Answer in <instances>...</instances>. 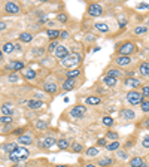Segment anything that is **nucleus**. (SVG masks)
<instances>
[{
    "mask_svg": "<svg viewBox=\"0 0 149 167\" xmlns=\"http://www.w3.org/2000/svg\"><path fill=\"white\" fill-rule=\"evenodd\" d=\"M78 75H81V69H70V70H67V73H66L67 79H73Z\"/></svg>",
    "mask_w": 149,
    "mask_h": 167,
    "instance_id": "24",
    "label": "nucleus"
},
{
    "mask_svg": "<svg viewBox=\"0 0 149 167\" xmlns=\"http://www.w3.org/2000/svg\"><path fill=\"white\" fill-rule=\"evenodd\" d=\"M115 63H116L118 66H121V67H125V66L131 64V58H130V57H125V55H119V57H116Z\"/></svg>",
    "mask_w": 149,
    "mask_h": 167,
    "instance_id": "12",
    "label": "nucleus"
},
{
    "mask_svg": "<svg viewBox=\"0 0 149 167\" xmlns=\"http://www.w3.org/2000/svg\"><path fill=\"white\" fill-rule=\"evenodd\" d=\"M140 108H142L143 112H149V100H145V102L140 105Z\"/></svg>",
    "mask_w": 149,
    "mask_h": 167,
    "instance_id": "43",
    "label": "nucleus"
},
{
    "mask_svg": "<svg viewBox=\"0 0 149 167\" xmlns=\"http://www.w3.org/2000/svg\"><path fill=\"white\" fill-rule=\"evenodd\" d=\"M46 36L49 38V39H52V41H55L57 38H60L61 36V32L60 30H46Z\"/></svg>",
    "mask_w": 149,
    "mask_h": 167,
    "instance_id": "18",
    "label": "nucleus"
},
{
    "mask_svg": "<svg viewBox=\"0 0 149 167\" xmlns=\"http://www.w3.org/2000/svg\"><path fill=\"white\" fill-rule=\"evenodd\" d=\"M57 20H58V21H61V23H66V21H67V15H66V14H58Z\"/></svg>",
    "mask_w": 149,
    "mask_h": 167,
    "instance_id": "45",
    "label": "nucleus"
},
{
    "mask_svg": "<svg viewBox=\"0 0 149 167\" xmlns=\"http://www.w3.org/2000/svg\"><path fill=\"white\" fill-rule=\"evenodd\" d=\"M42 52H43V49H42V48H36V51H35V54H36V55L42 54Z\"/></svg>",
    "mask_w": 149,
    "mask_h": 167,
    "instance_id": "52",
    "label": "nucleus"
},
{
    "mask_svg": "<svg viewBox=\"0 0 149 167\" xmlns=\"http://www.w3.org/2000/svg\"><path fill=\"white\" fill-rule=\"evenodd\" d=\"M139 70H140V75H142V76H148L149 78V63L148 61L142 63V64L139 66Z\"/></svg>",
    "mask_w": 149,
    "mask_h": 167,
    "instance_id": "17",
    "label": "nucleus"
},
{
    "mask_svg": "<svg viewBox=\"0 0 149 167\" xmlns=\"http://www.w3.org/2000/svg\"><path fill=\"white\" fill-rule=\"evenodd\" d=\"M142 96H143V97H149V85H143V88H142Z\"/></svg>",
    "mask_w": 149,
    "mask_h": 167,
    "instance_id": "44",
    "label": "nucleus"
},
{
    "mask_svg": "<svg viewBox=\"0 0 149 167\" xmlns=\"http://www.w3.org/2000/svg\"><path fill=\"white\" fill-rule=\"evenodd\" d=\"M39 145H40V148H51V146L57 145V140L54 137H45L39 142Z\"/></svg>",
    "mask_w": 149,
    "mask_h": 167,
    "instance_id": "11",
    "label": "nucleus"
},
{
    "mask_svg": "<svg viewBox=\"0 0 149 167\" xmlns=\"http://www.w3.org/2000/svg\"><path fill=\"white\" fill-rule=\"evenodd\" d=\"M94 27H96L99 32H102V33H108V32H109V26H108L106 23H97V24H94Z\"/></svg>",
    "mask_w": 149,
    "mask_h": 167,
    "instance_id": "21",
    "label": "nucleus"
},
{
    "mask_svg": "<svg viewBox=\"0 0 149 167\" xmlns=\"http://www.w3.org/2000/svg\"><path fill=\"white\" fill-rule=\"evenodd\" d=\"M15 167H24V164H17Z\"/></svg>",
    "mask_w": 149,
    "mask_h": 167,
    "instance_id": "56",
    "label": "nucleus"
},
{
    "mask_svg": "<svg viewBox=\"0 0 149 167\" xmlns=\"http://www.w3.org/2000/svg\"><path fill=\"white\" fill-rule=\"evenodd\" d=\"M103 82H105V85H108V87H115L116 82H118V79L109 78V76H105V78H103Z\"/></svg>",
    "mask_w": 149,
    "mask_h": 167,
    "instance_id": "31",
    "label": "nucleus"
},
{
    "mask_svg": "<svg viewBox=\"0 0 149 167\" xmlns=\"http://www.w3.org/2000/svg\"><path fill=\"white\" fill-rule=\"evenodd\" d=\"M82 149H84V146H82L81 143H73V145H72V151H73V152H81Z\"/></svg>",
    "mask_w": 149,
    "mask_h": 167,
    "instance_id": "38",
    "label": "nucleus"
},
{
    "mask_svg": "<svg viewBox=\"0 0 149 167\" xmlns=\"http://www.w3.org/2000/svg\"><path fill=\"white\" fill-rule=\"evenodd\" d=\"M24 131V128H18V130H15L14 131V134H18V136H21V133Z\"/></svg>",
    "mask_w": 149,
    "mask_h": 167,
    "instance_id": "51",
    "label": "nucleus"
},
{
    "mask_svg": "<svg viewBox=\"0 0 149 167\" xmlns=\"http://www.w3.org/2000/svg\"><path fill=\"white\" fill-rule=\"evenodd\" d=\"M27 105H29L30 109H40V108L45 106V103H43V102H39V100H30Z\"/></svg>",
    "mask_w": 149,
    "mask_h": 167,
    "instance_id": "20",
    "label": "nucleus"
},
{
    "mask_svg": "<svg viewBox=\"0 0 149 167\" xmlns=\"http://www.w3.org/2000/svg\"><path fill=\"white\" fill-rule=\"evenodd\" d=\"M125 85H128V87H131V88H137V87H140L142 84L139 79H134V78H127L125 79Z\"/></svg>",
    "mask_w": 149,
    "mask_h": 167,
    "instance_id": "19",
    "label": "nucleus"
},
{
    "mask_svg": "<svg viewBox=\"0 0 149 167\" xmlns=\"http://www.w3.org/2000/svg\"><path fill=\"white\" fill-rule=\"evenodd\" d=\"M85 154H87V157H96L99 154V149L97 148H88Z\"/></svg>",
    "mask_w": 149,
    "mask_h": 167,
    "instance_id": "34",
    "label": "nucleus"
},
{
    "mask_svg": "<svg viewBox=\"0 0 149 167\" xmlns=\"http://www.w3.org/2000/svg\"><path fill=\"white\" fill-rule=\"evenodd\" d=\"M148 32V27H145V26H140V27H136L134 29V33L136 35H145Z\"/></svg>",
    "mask_w": 149,
    "mask_h": 167,
    "instance_id": "35",
    "label": "nucleus"
},
{
    "mask_svg": "<svg viewBox=\"0 0 149 167\" xmlns=\"http://www.w3.org/2000/svg\"><path fill=\"white\" fill-rule=\"evenodd\" d=\"M106 137H109L112 140H118V133H116V131H108Z\"/></svg>",
    "mask_w": 149,
    "mask_h": 167,
    "instance_id": "40",
    "label": "nucleus"
},
{
    "mask_svg": "<svg viewBox=\"0 0 149 167\" xmlns=\"http://www.w3.org/2000/svg\"><path fill=\"white\" fill-rule=\"evenodd\" d=\"M118 155H119V158H127V155L124 152H118Z\"/></svg>",
    "mask_w": 149,
    "mask_h": 167,
    "instance_id": "53",
    "label": "nucleus"
},
{
    "mask_svg": "<svg viewBox=\"0 0 149 167\" xmlns=\"http://www.w3.org/2000/svg\"><path fill=\"white\" fill-rule=\"evenodd\" d=\"M46 127H48V124L45 121H37L36 123V128H39V130H45Z\"/></svg>",
    "mask_w": 149,
    "mask_h": 167,
    "instance_id": "42",
    "label": "nucleus"
},
{
    "mask_svg": "<svg viewBox=\"0 0 149 167\" xmlns=\"http://www.w3.org/2000/svg\"><path fill=\"white\" fill-rule=\"evenodd\" d=\"M57 145H58L60 149H67V148H69V142H67L66 139H60V140L57 142Z\"/></svg>",
    "mask_w": 149,
    "mask_h": 167,
    "instance_id": "33",
    "label": "nucleus"
},
{
    "mask_svg": "<svg viewBox=\"0 0 149 167\" xmlns=\"http://www.w3.org/2000/svg\"><path fill=\"white\" fill-rule=\"evenodd\" d=\"M137 8H139V9H148L149 5H146V3H142V5H139Z\"/></svg>",
    "mask_w": 149,
    "mask_h": 167,
    "instance_id": "50",
    "label": "nucleus"
},
{
    "mask_svg": "<svg viewBox=\"0 0 149 167\" xmlns=\"http://www.w3.org/2000/svg\"><path fill=\"white\" fill-rule=\"evenodd\" d=\"M58 46H60V45H58V42H57V41H52L51 43H49V46H48V51H52V52H54V51H55Z\"/></svg>",
    "mask_w": 149,
    "mask_h": 167,
    "instance_id": "37",
    "label": "nucleus"
},
{
    "mask_svg": "<svg viewBox=\"0 0 149 167\" xmlns=\"http://www.w3.org/2000/svg\"><path fill=\"white\" fill-rule=\"evenodd\" d=\"M87 103H88V105H100V103H102V99H100V97H96V96H91V97H87Z\"/></svg>",
    "mask_w": 149,
    "mask_h": 167,
    "instance_id": "28",
    "label": "nucleus"
},
{
    "mask_svg": "<svg viewBox=\"0 0 149 167\" xmlns=\"http://www.w3.org/2000/svg\"><path fill=\"white\" fill-rule=\"evenodd\" d=\"M85 167H97V166H94V164H87Z\"/></svg>",
    "mask_w": 149,
    "mask_h": 167,
    "instance_id": "55",
    "label": "nucleus"
},
{
    "mask_svg": "<svg viewBox=\"0 0 149 167\" xmlns=\"http://www.w3.org/2000/svg\"><path fill=\"white\" fill-rule=\"evenodd\" d=\"M146 24H148V26H149V18H148V21H146Z\"/></svg>",
    "mask_w": 149,
    "mask_h": 167,
    "instance_id": "58",
    "label": "nucleus"
},
{
    "mask_svg": "<svg viewBox=\"0 0 149 167\" xmlns=\"http://www.w3.org/2000/svg\"><path fill=\"white\" fill-rule=\"evenodd\" d=\"M81 61H82V57H81V54H78V52H72V54H70V55H67L64 60H61V64L70 70L72 67L78 66Z\"/></svg>",
    "mask_w": 149,
    "mask_h": 167,
    "instance_id": "1",
    "label": "nucleus"
},
{
    "mask_svg": "<svg viewBox=\"0 0 149 167\" xmlns=\"http://www.w3.org/2000/svg\"><path fill=\"white\" fill-rule=\"evenodd\" d=\"M130 167H148V164L145 163V160L142 157H134L130 161Z\"/></svg>",
    "mask_w": 149,
    "mask_h": 167,
    "instance_id": "13",
    "label": "nucleus"
},
{
    "mask_svg": "<svg viewBox=\"0 0 149 167\" xmlns=\"http://www.w3.org/2000/svg\"><path fill=\"white\" fill-rule=\"evenodd\" d=\"M88 14L91 17H100L103 14V8L100 5H97V3H93V5L88 6Z\"/></svg>",
    "mask_w": 149,
    "mask_h": 167,
    "instance_id": "5",
    "label": "nucleus"
},
{
    "mask_svg": "<svg viewBox=\"0 0 149 167\" xmlns=\"http://www.w3.org/2000/svg\"><path fill=\"white\" fill-rule=\"evenodd\" d=\"M8 81H9V82H18V81H20V78H18V75H15V73H12V75H9V76H8Z\"/></svg>",
    "mask_w": 149,
    "mask_h": 167,
    "instance_id": "41",
    "label": "nucleus"
},
{
    "mask_svg": "<svg viewBox=\"0 0 149 167\" xmlns=\"http://www.w3.org/2000/svg\"><path fill=\"white\" fill-rule=\"evenodd\" d=\"M54 55H55L57 58H61V60H64V58H66L67 55H70V54H69V49H67L66 46H61V45H60V46H58V48L54 51Z\"/></svg>",
    "mask_w": 149,
    "mask_h": 167,
    "instance_id": "9",
    "label": "nucleus"
},
{
    "mask_svg": "<svg viewBox=\"0 0 149 167\" xmlns=\"http://www.w3.org/2000/svg\"><path fill=\"white\" fill-rule=\"evenodd\" d=\"M74 88V81L73 79H66L64 84H63V90L64 91H72Z\"/></svg>",
    "mask_w": 149,
    "mask_h": 167,
    "instance_id": "22",
    "label": "nucleus"
},
{
    "mask_svg": "<svg viewBox=\"0 0 149 167\" xmlns=\"http://www.w3.org/2000/svg\"><path fill=\"white\" fill-rule=\"evenodd\" d=\"M103 124L106 125V127H112L113 125V120H112L111 117H105L103 118Z\"/></svg>",
    "mask_w": 149,
    "mask_h": 167,
    "instance_id": "39",
    "label": "nucleus"
},
{
    "mask_svg": "<svg viewBox=\"0 0 149 167\" xmlns=\"http://www.w3.org/2000/svg\"><path fill=\"white\" fill-rule=\"evenodd\" d=\"M85 112H87L85 106H81V105H78V106H74L73 109L70 111V115H72L73 118H82V117L85 115Z\"/></svg>",
    "mask_w": 149,
    "mask_h": 167,
    "instance_id": "7",
    "label": "nucleus"
},
{
    "mask_svg": "<svg viewBox=\"0 0 149 167\" xmlns=\"http://www.w3.org/2000/svg\"><path fill=\"white\" fill-rule=\"evenodd\" d=\"M18 143L20 145H32L33 143V134L32 133H23L18 136Z\"/></svg>",
    "mask_w": 149,
    "mask_h": 167,
    "instance_id": "6",
    "label": "nucleus"
},
{
    "mask_svg": "<svg viewBox=\"0 0 149 167\" xmlns=\"http://www.w3.org/2000/svg\"><path fill=\"white\" fill-rule=\"evenodd\" d=\"M8 69H9V70H14V72H20V70L24 69V63H23V61H18V60H14V61H11V63L8 64Z\"/></svg>",
    "mask_w": 149,
    "mask_h": 167,
    "instance_id": "10",
    "label": "nucleus"
},
{
    "mask_svg": "<svg viewBox=\"0 0 149 167\" xmlns=\"http://www.w3.org/2000/svg\"><path fill=\"white\" fill-rule=\"evenodd\" d=\"M12 114H14V109H12L11 105H3V106H2V115H9V117H12Z\"/></svg>",
    "mask_w": 149,
    "mask_h": 167,
    "instance_id": "23",
    "label": "nucleus"
},
{
    "mask_svg": "<svg viewBox=\"0 0 149 167\" xmlns=\"http://www.w3.org/2000/svg\"><path fill=\"white\" fill-rule=\"evenodd\" d=\"M60 38H61V39H67V38H69V33H67V32H61V36H60Z\"/></svg>",
    "mask_w": 149,
    "mask_h": 167,
    "instance_id": "49",
    "label": "nucleus"
},
{
    "mask_svg": "<svg viewBox=\"0 0 149 167\" xmlns=\"http://www.w3.org/2000/svg\"><path fill=\"white\" fill-rule=\"evenodd\" d=\"M142 145H143L145 148H149V136H146V137L142 140Z\"/></svg>",
    "mask_w": 149,
    "mask_h": 167,
    "instance_id": "46",
    "label": "nucleus"
},
{
    "mask_svg": "<svg viewBox=\"0 0 149 167\" xmlns=\"http://www.w3.org/2000/svg\"><path fill=\"white\" fill-rule=\"evenodd\" d=\"M97 145H100V146H105V148H106V145H108V143H106V139H99V140H97Z\"/></svg>",
    "mask_w": 149,
    "mask_h": 167,
    "instance_id": "47",
    "label": "nucleus"
},
{
    "mask_svg": "<svg viewBox=\"0 0 149 167\" xmlns=\"http://www.w3.org/2000/svg\"><path fill=\"white\" fill-rule=\"evenodd\" d=\"M27 157H29V151L26 148H18L17 151L9 154V160L14 161V163H21V161L27 160Z\"/></svg>",
    "mask_w": 149,
    "mask_h": 167,
    "instance_id": "2",
    "label": "nucleus"
},
{
    "mask_svg": "<svg viewBox=\"0 0 149 167\" xmlns=\"http://www.w3.org/2000/svg\"><path fill=\"white\" fill-rule=\"evenodd\" d=\"M55 167H69V166H63V164H60V166H55Z\"/></svg>",
    "mask_w": 149,
    "mask_h": 167,
    "instance_id": "57",
    "label": "nucleus"
},
{
    "mask_svg": "<svg viewBox=\"0 0 149 167\" xmlns=\"http://www.w3.org/2000/svg\"><path fill=\"white\" fill-rule=\"evenodd\" d=\"M24 78L26 79H29V81H33L35 78H36V73H35V70H32V69H27V70H24Z\"/></svg>",
    "mask_w": 149,
    "mask_h": 167,
    "instance_id": "27",
    "label": "nucleus"
},
{
    "mask_svg": "<svg viewBox=\"0 0 149 167\" xmlns=\"http://www.w3.org/2000/svg\"><path fill=\"white\" fill-rule=\"evenodd\" d=\"M106 149H108V151H118V149H119V142H118V140H113L111 143H108V145H106Z\"/></svg>",
    "mask_w": 149,
    "mask_h": 167,
    "instance_id": "30",
    "label": "nucleus"
},
{
    "mask_svg": "<svg viewBox=\"0 0 149 167\" xmlns=\"http://www.w3.org/2000/svg\"><path fill=\"white\" fill-rule=\"evenodd\" d=\"M0 121H2V124H11V123H12V117H9V115H2Z\"/></svg>",
    "mask_w": 149,
    "mask_h": 167,
    "instance_id": "36",
    "label": "nucleus"
},
{
    "mask_svg": "<svg viewBox=\"0 0 149 167\" xmlns=\"http://www.w3.org/2000/svg\"><path fill=\"white\" fill-rule=\"evenodd\" d=\"M106 76L115 78V79H119V78L122 76V72H121L119 69H109V70L106 72Z\"/></svg>",
    "mask_w": 149,
    "mask_h": 167,
    "instance_id": "15",
    "label": "nucleus"
},
{
    "mask_svg": "<svg viewBox=\"0 0 149 167\" xmlns=\"http://www.w3.org/2000/svg\"><path fill=\"white\" fill-rule=\"evenodd\" d=\"M133 52H136V45H134V43H131V42H124V43L118 45V54H119V55L130 57Z\"/></svg>",
    "mask_w": 149,
    "mask_h": 167,
    "instance_id": "3",
    "label": "nucleus"
},
{
    "mask_svg": "<svg viewBox=\"0 0 149 167\" xmlns=\"http://www.w3.org/2000/svg\"><path fill=\"white\" fill-rule=\"evenodd\" d=\"M111 164H113V160L109 158V157H105V158L99 160V166H102V167H108V166H111Z\"/></svg>",
    "mask_w": 149,
    "mask_h": 167,
    "instance_id": "25",
    "label": "nucleus"
},
{
    "mask_svg": "<svg viewBox=\"0 0 149 167\" xmlns=\"http://www.w3.org/2000/svg\"><path fill=\"white\" fill-rule=\"evenodd\" d=\"M125 24H127V21H125L124 18H121V23H119V27H121V29H124V27H125Z\"/></svg>",
    "mask_w": 149,
    "mask_h": 167,
    "instance_id": "48",
    "label": "nucleus"
},
{
    "mask_svg": "<svg viewBox=\"0 0 149 167\" xmlns=\"http://www.w3.org/2000/svg\"><path fill=\"white\" fill-rule=\"evenodd\" d=\"M20 41L21 42H32L33 41V35H30V33H21L20 35Z\"/></svg>",
    "mask_w": 149,
    "mask_h": 167,
    "instance_id": "32",
    "label": "nucleus"
},
{
    "mask_svg": "<svg viewBox=\"0 0 149 167\" xmlns=\"http://www.w3.org/2000/svg\"><path fill=\"white\" fill-rule=\"evenodd\" d=\"M145 97L142 96V93H139V91H128V94H127V100L131 103V105H142L145 100H143Z\"/></svg>",
    "mask_w": 149,
    "mask_h": 167,
    "instance_id": "4",
    "label": "nucleus"
},
{
    "mask_svg": "<svg viewBox=\"0 0 149 167\" xmlns=\"http://www.w3.org/2000/svg\"><path fill=\"white\" fill-rule=\"evenodd\" d=\"M43 90H45L46 93H49V94H54V93H57L58 87H57V84L48 82V84H45V85H43Z\"/></svg>",
    "mask_w": 149,
    "mask_h": 167,
    "instance_id": "16",
    "label": "nucleus"
},
{
    "mask_svg": "<svg viewBox=\"0 0 149 167\" xmlns=\"http://www.w3.org/2000/svg\"><path fill=\"white\" fill-rule=\"evenodd\" d=\"M3 52H6V54H11V52H14L15 51V45L14 43H11V42H8V43H5L3 45Z\"/></svg>",
    "mask_w": 149,
    "mask_h": 167,
    "instance_id": "26",
    "label": "nucleus"
},
{
    "mask_svg": "<svg viewBox=\"0 0 149 167\" xmlns=\"http://www.w3.org/2000/svg\"><path fill=\"white\" fill-rule=\"evenodd\" d=\"M20 146H18V143H6L5 145V149H6V152H9V154H12L14 151H17Z\"/></svg>",
    "mask_w": 149,
    "mask_h": 167,
    "instance_id": "29",
    "label": "nucleus"
},
{
    "mask_svg": "<svg viewBox=\"0 0 149 167\" xmlns=\"http://www.w3.org/2000/svg\"><path fill=\"white\" fill-rule=\"evenodd\" d=\"M121 117H122L124 120H127V121H131V120H134V118H136V114H134L131 109H122Z\"/></svg>",
    "mask_w": 149,
    "mask_h": 167,
    "instance_id": "14",
    "label": "nucleus"
},
{
    "mask_svg": "<svg viewBox=\"0 0 149 167\" xmlns=\"http://www.w3.org/2000/svg\"><path fill=\"white\" fill-rule=\"evenodd\" d=\"M5 9H6L8 14H12V15L20 14V6H18L15 2H8V3L5 5Z\"/></svg>",
    "mask_w": 149,
    "mask_h": 167,
    "instance_id": "8",
    "label": "nucleus"
},
{
    "mask_svg": "<svg viewBox=\"0 0 149 167\" xmlns=\"http://www.w3.org/2000/svg\"><path fill=\"white\" fill-rule=\"evenodd\" d=\"M0 29L5 30V29H6V23H2V24H0Z\"/></svg>",
    "mask_w": 149,
    "mask_h": 167,
    "instance_id": "54",
    "label": "nucleus"
}]
</instances>
